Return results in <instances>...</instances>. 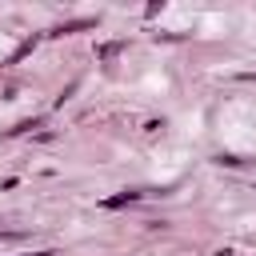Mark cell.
I'll return each mask as SVG.
<instances>
[{"instance_id": "1", "label": "cell", "mask_w": 256, "mask_h": 256, "mask_svg": "<svg viewBox=\"0 0 256 256\" xmlns=\"http://www.w3.org/2000/svg\"><path fill=\"white\" fill-rule=\"evenodd\" d=\"M140 192H120V196H112V200H104V208H120V204H132Z\"/></svg>"}]
</instances>
